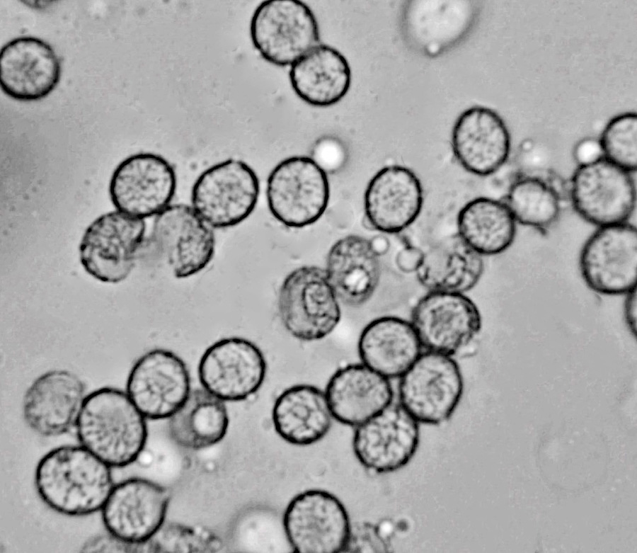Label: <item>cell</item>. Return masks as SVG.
<instances>
[{
    "label": "cell",
    "mask_w": 637,
    "mask_h": 553,
    "mask_svg": "<svg viewBox=\"0 0 637 553\" xmlns=\"http://www.w3.org/2000/svg\"><path fill=\"white\" fill-rule=\"evenodd\" d=\"M402 25L410 45L429 57L437 56L462 40L475 18L471 1H410Z\"/></svg>",
    "instance_id": "7402d4cb"
},
{
    "label": "cell",
    "mask_w": 637,
    "mask_h": 553,
    "mask_svg": "<svg viewBox=\"0 0 637 553\" xmlns=\"http://www.w3.org/2000/svg\"><path fill=\"white\" fill-rule=\"evenodd\" d=\"M423 252L415 246H406L396 255L397 267L404 273H415L423 259Z\"/></svg>",
    "instance_id": "8d00e7d4"
},
{
    "label": "cell",
    "mask_w": 637,
    "mask_h": 553,
    "mask_svg": "<svg viewBox=\"0 0 637 553\" xmlns=\"http://www.w3.org/2000/svg\"><path fill=\"white\" fill-rule=\"evenodd\" d=\"M86 397L85 384L75 373L66 370L46 372L25 392L24 420L40 435H61L75 430Z\"/></svg>",
    "instance_id": "d6986e66"
},
{
    "label": "cell",
    "mask_w": 637,
    "mask_h": 553,
    "mask_svg": "<svg viewBox=\"0 0 637 553\" xmlns=\"http://www.w3.org/2000/svg\"><path fill=\"white\" fill-rule=\"evenodd\" d=\"M137 549V545L125 542L109 534L88 540L82 547L84 552H125Z\"/></svg>",
    "instance_id": "d590c367"
},
{
    "label": "cell",
    "mask_w": 637,
    "mask_h": 553,
    "mask_svg": "<svg viewBox=\"0 0 637 553\" xmlns=\"http://www.w3.org/2000/svg\"><path fill=\"white\" fill-rule=\"evenodd\" d=\"M333 418L325 392L308 384L283 391L272 411L277 433L286 442L299 446L321 440L330 431Z\"/></svg>",
    "instance_id": "83f0119b"
},
{
    "label": "cell",
    "mask_w": 637,
    "mask_h": 553,
    "mask_svg": "<svg viewBox=\"0 0 637 553\" xmlns=\"http://www.w3.org/2000/svg\"><path fill=\"white\" fill-rule=\"evenodd\" d=\"M510 135L503 118L493 109L473 106L457 118L452 131L454 154L471 173L485 176L507 161Z\"/></svg>",
    "instance_id": "44dd1931"
},
{
    "label": "cell",
    "mask_w": 637,
    "mask_h": 553,
    "mask_svg": "<svg viewBox=\"0 0 637 553\" xmlns=\"http://www.w3.org/2000/svg\"><path fill=\"white\" fill-rule=\"evenodd\" d=\"M229 416L224 401L205 389L191 390L169 418L168 431L178 445L192 450L212 446L225 436Z\"/></svg>",
    "instance_id": "f546056e"
},
{
    "label": "cell",
    "mask_w": 637,
    "mask_h": 553,
    "mask_svg": "<svg viewBox=\"0 0 637 553\" xmlns=\"http://www.w3.org/2000/svg\"><path fill=\"white\" fill-rule=\"evenodd\" d=\"M266 195L272 216L294 228L310 225L324 213L330 197L326 172L311 158L292 156L270 172Z\"/></svg>",
    "instance_id": "52a82bcc"
},
{
    "label": "cell",
    "mask_w": 637,
    "mask_h": 553,
    "mask_svg": "<svg viewBox=\"0 0 637 553\" xmlns=\"http://www.w3.org/2000/svg\"><path fill=\"white\" fill-rule=\"evenodd\" d=\"M340 300L325 270L316 266L295 269L284 280L278 295L279 314L295 338L315 341L328 336L341 318Z\"/></svg>",
    "instance_id": "3957f363"
},
{
    "label": "cell",
    "mask_w": 637,
    "mask_h": 553,
    "mask_svg": "<svg viewBox=\"0 0 637 553\" xmlns=\"http://www.w3.org/2000/svg\"><path fill=\"white\" fill-rule=\"evenodd\" d=\"M369 241L372 249L378 256L386 253L389 249V239L384 236H376Z\"/></svg>",
    "instance_id": "ab89813d"
},
{
    "label": "cell",
    "mask_w": 637,
    "mask_h": 553,
    "mask_svg": "<svg viewBox=\"0 0 637 553\" xmlns=\"http://www.w3.org/2000/svg\"><path fill=\"white\" fill-rule=\"evenodd\" d=\"M570 197L578 214L599 227L625 223L636 203L631 173L604 156L579 165L570 183Z\"/></svg>",
    "instance_id": "8fae6325"
},
{
    "label": "cell",
    "mask_w": 637,
    "mask_h": 553,
    "mask_svg": "<svg viewBox=\"0 0 637 553\" xmlns=\"http://www.w3.org/2000/svg\"><path fill=\"white\" fill-rule=\"evenodd\" d=\"M483 270L482 256L457 234L423 252L415 273L419 283L430 291L464 294L478 283Z\"/></svg>",
    "instance_id": "f1b7e54d"
},
{
    "label": "cell",
    "mask_w": 637,
    "mask_h": 553,
    "mask_svg": "<svg viewBox=\"0 0 637 553\" xmlns=\"http://www.w3.org/2000/svg\"><path fill=\"white\" fill-rule=\"evenodd\" d=\"M168 491L152 481L134 477L114 485L101 509L109 534L132 545L152 538L164 524Z\"/></svg>",
    "instance_id": "2e32d148"
},
{
    "label": "cell",
    "mask_w": 637,
    "mask_h": 553,
    "mask_svg": "<svg viewBox=\"0 0 637 553\" xmlns=\"http://www.w3.org/2000/svg\"><path fill=\"white\" fill-rule=\"evenodd\" d=\"M463 391L454 358L427 350L400 377L399 404L418 423L438 425L453 414Z\"/></svg>",
    "instance_id": "5b68a950"
},
{
    "label": "cell",
    "mask_w": 637,
    "mask_h": 553,
    "mask_svg": "<svg viewBox=\"0 0 637 553\" xmlns=\"http://www.w3.org/2000/svg\"><path fill=\"white\" fill-rule=\"evenodd\" d=\"M411 323L427 350L454 357L477 339L482 318L464 294L430 291L414 306Z\"/></svg>",
    "instance_id": "4fadbf2b"
},
{
    "label": "cell",
    "mask_w": 637,
    "mask_h": 553,
    "mask_svg": "<svg viewBox=\"0 0 637 553\" xmlns=\"http://www.w3.org/2000/svg\"><path fill=\"white\" fill-rule=\"evenodd\" d=\"M61 77V64L52 46L33 36H21L0 51V84L3 92L21 101L48 96Z\"/></svg>",
    "instance_id": "ffe728a7"
},
{
    "label": "cell",
    "mask_w": 637,
    "mask_h": 553,
    "mask_svg": "<svg viewBox=\"0 0 637 553\" xmlns=\"http://www.w3.org/2000/svg\"><path fill=\"white\" fill-rule=\"evenodd\" d=\"M326 273L339 300L350 306L367 302L379 284V256L369 240L349 235L339 239L328 251Z\"/></svg>",
    "instance_id": "484cf974"
},
{
    "label": "cell",
    "mask_w": 637,
    "mask_h": 553,
    "mask_svg": "<svg viewBox=\"0 0 637 553\" xmlns=\"http://www.w3.org/2000/svg\"><path fill=\"white\" fill-rule=\"evenodd\" d=\"M411 321L384 317L369 323L358 341L362 364L387 379L400 378L422 353Z\"/></svg>",
    "instance_id": "d4e9b609"
},
{
    "label": "cell",
    "mask_w": 637,
    "mask_h": 553,
    "mask_svg": "<svg viewBox=\"0 0 637 553\" xmlns=\"http://www.w3.org/2000/svg\"><path fill=\"white\" fill-rule=\"evenodd\" d=\"M324 392L333 417L356 427L391 404L394 399L389 380L364 364L338 370Z\"/></svg>",
    "instance_id": "cb8c5ba5"
},
{
    "label": "cell",
    "mask_w": 637,
    "mask_h": 553,
    "mask_svg": "<svg viewBox=\"0 0 637 553\" xmlns=\"http://www.w3.org/2000/svg\"><path fill=\"white\" fill-rule=\"evenodd\" d=\"M579 265L595 292L621 295L636 288V228L626 222L599 227L585 243Z\"/></svg>",
    "instance_id": "7c38bea8"
},
{
    "label": "cell",
    "mask_w": 637,
    "mask_h": 553,
    "mask_svg": "<svg viewBox=\"0 0 637 553\" xmlns=\"http://www.w3.org/2000/svg\"><path fill=\"white\" fill-rule=\"evenodd\" d=\"M291 86L306 103L327 107L339 102L351 84L347 59L335 48L317 45L291 65Z\"/></svg>",
    "instance_id": "4316f807"
},
{
    "label": "cell",
    "mask_w": 637,
    "mask_h": 553,
    "mask_svg": "<svg viewBox=\"0 0 637 553\" xmlns=\"http://www.w3.org/2000/svg\"><path fill=\"white\" fill-rule=\"evenodd\" d=\"M419 438V423L399 404L392 403L357 427L352 448L366 469L388 473L409 462L416 452Z\"/></svg>",
    "instance_id": "ac0fdd59"
},
{
    "label": "cell",
    "mask_w": 637,
    "mask_h": 553,
    "mask_svg": "<svg viewBox=\"0 0 637 553\" xmlns=\"http://www.w3.org/2000/svg\"><path fill=\"white\" fill-rule=\"evenodd\" d=\"M152 238L177 278L201 272L214 254L212 227L185 204L170 205L156 216Z\"/></svg>",
    "instance_id": "e0dca14e"
},
{
    "label": "cell",
    "mask_w": 637,
    "mask_h": 553,
    "mask_svg": "<svg viewBox=\"0 0 637 553\" xmlns=\"http://www.w3.org/2000/svg\"><path fill=\"white\" fill-rule=\"evenodd\" d=\"M423 204L421 183L409 169L391 165L379 170L365 193V212L371 227L398 233L413 224Z\"/></svg>",
    "instance_id": "603a6c76"
},
{
    "label": "cell",
    "mask_w": 637,
    "mask_h": 553,
    "mask_svg": "<svg viewBox=\"0 0 637 553\" xmlns=\"http://www.w3.org/2000/svg\"><path fill=\"white\" fill-rule=\"evenodd\" d=\"M197 370L203 389L224 401H238L249 399L260 388L267 363L255 343L243 338L229 337L205 350Z\"/></svg>",
    "instance_id": "9a60e30c"
},
{
    "label": "cell",
    "mask_w": 637,
    "mask_h": 553,
    "mask_svg": "<svg viewBox=\"0 0 637 553\" xmlns=\"http://www.w3.org/2000/svg\"><path fill=\"white\" fill-rule=\"evenodd\" d=\"M177 188L176 171L161 155L137 153L122 160L109 184L111 202L117 211L144 219L171 205Z\"/></svg>",
    "instance_id": "30bf717a"
},
{
    "label": "cell",
    "mask_w": 637,
    "mask_h": 553,
    "mask_svg": "<svg viewBox=\"0 0 637 553\" xmlns=\"http://www.w3.org/2000/svg\"><path fill=\"white\" fill-rule=\"evenodd\" d=\"M191 392L184 361L172 351L156 348L142 355L127 377L126 393L146 418H169Z\"/></svg>",
    "instance_id": "5bb4252c"
},
{
    "label": "cell",
    "mask_w": 637,
    "mask_h": 553,
    "mask_svg": "<svg viewBox=\"0 0 637 553\" xmlns=\"http://www.w3.org/2000/svg\"><path fill=\"white\" fill-rule=\"evenodd\" d=\"M283 528L297 553H338L348 549L352 527L348 511L333 494L310 489L287 505Z\"/></svg>",
    "instance_id": "ba28073f"
},
{
    "label": "cell",
    "mask_w": 637,
    "mask_h": 553,
    "mask_svg": "<svg viewBox=\"0 0 637 553\" xmlns=\"http://www.w3.org/2000/svg\"><path fill=\"white\" fill-rule=\"evenodd\" d=\"M311 156V159L326 172H333L345 163L347 151L339 139L327 136L316 141Z\"/></svg>",
    "instance_id": "e575fe53"
},
{
    "label": "cell",
    "mask_w": 637,
    "mask_h": 553,
    "mask_svg": "<svg viewBox=\"0 0 637 553\" xmlns=\"http://www.w3.org/2000/svg\"><path fill=\"white\" fill-rule=\"evenodd\" d=\"M516 222L532 227H546L558 217L561 205L556 190L545 181L526 177L510 188L505 203Z\"/></svg>",
    "instance_id": "1f68e13d"
},
{
    "label": "cell",
    "mask_w": 637,
    "mask_h": 553,
    "mask_svg": "<svg viewBox=\"0 0 637 553\" xmlns=\"http://www.w3.org/2000/svg\"><path fill=\"white\" fill-rule=\"evenodd\" d=\"M602 155L599 141L593 139L581 141L575 150V157L580 165L593 162L602 157Z\"/></svg>",
    "instance_id": "74e56055"
},
{
    "label": "cell",
    "mask_w": 637,
    "mask_h": 553,
    "mask_svg": "<svg viewBox=\"0 0 637 553\" xmlns=\"http://www.w3.org/2000/svg\"><path fill=\"white\" fill-rule=\"evenodd\" d=\"M146 223L120 211L96 218L86 229L79 247L85 271L105 283H118L133 270L144 239Z\"/></svg>",
    "instance_id": "9c48e42d"
},
{
    "label": "cell",
    "mask_w": 637,
    "mask_h": 553,
    "mask_svg": "<svg viewBox=\"0 0 637 553\" xmlns=\"http://www.w3.org/2000/svg\"><path fill=\"white\" fill-rule=\"evenodd\" d=\"M252 43L267 62L293 64L320 40L311 8L299 0H266L255 9L250 23Z\"/></svg>",
    "instance_id": "277c9868"
},
{
    "label": "cell",
    "mask_w": 637,
    "mask_h": 553,
    "mask_svg": "<svg viewBox=\"0 0 637 553\" xmlns=\"http://www.w3.org/2000/svg\"><path fill=\"white\" fill-rule=\"evenodd\" d=\"M75 432L81 446L117 468L136 462L148 438L146 418L126 392L109 387L86 395Z\"/></svg>",
    "instance_id": "7a4b0ae2"
},
{
    "label": "cell",
    "mask_w": 637,
    "mask_h": 553,
    "mask_svg": "<svg viewBox=\"0 0 637 553\" xmlns=\"http://www.w3.org/2000/svg\"><path fill=\"white\" fill-rule=\"evenodd\" d=\"M626 295L624 306L625 321L633 336H636V288Z\"/></svg>",
    "instance_id": "f35d334b"
},
{
    "label": "cell",
    "mask_w": 637,
    "mask_h": 553,
    "mask_svg": "<svg viewBox=\"0 0 637 553\" xmlns=\"http://www.w3.org/2000/svg\"><path fill=\"white\" fill-rule=\"evenodd\" d=\"M220 540L210 531L177 523L163 525L156 535L144 543L149 552H212L221 548Z\"/></svg>",
    "instance_id": "836d02e7"
},
{
    "label": "cell",
    "mask_w": 637,
    "mask_h": 553,
    "mask_svg": "<svg viewBox=\"0 0 637 553\" xmlns=\"http://www.w3.org/2000/svg\"><path fill=\"white\" fill-rule=\"evenodd\" d=\"M604 158L631 173L637 169V114L626 113L613 118L599 141Z\"/></svg>",
    "instance_id": "d6a6232c"
},
{
    "label": "cell",
    "mask_w": 637,
    "mask_h": 553,
    "mask_svg": "<svg viewBox=\"0 0 637 553\" xmlns=\"http://www.w3.org/2000/svg\"><path fill=\"white\" fill-rule=\"evenodd\" d=\"M35 485L48 507L68 516L101 511L114 486L111 467L81 445H62L42 456Z\"/></svg>",
    "instance_id": "6da1fadb"
},
{
    "label": "cell",
    "mask_w": 637,
    "mask_h": 553,
    "mask_svg": "<svg viewBox=\"0 0 637 553\" xmlns=\"http://www.w3.org/2000/svg\"><path fill=\"white\" fill-rule=\"evenodd\" d=\"M516 222L505 203L477 198L460 210L457 217L458 235L481 256L496 255L512 244Z\"/></svg>",
    "instance_id": "4dcf8cb0"
},
{
    "label": "cell",
    "mask_w": 637,
    "mask_h": 553,
    "mask_svg": "<svg viewBox=\"0 0 637 553\" xmlns=\"http://www.w3.org/2000/svg\"><path fill=\"white\" fill-rule=\"evenodd\" d=\"M260 192L258 178L244 161L229 159L203 171L191 190V205L212 228H229L254 210Z\"/></svg>",
    "instance_id": "8992f818"
},
{
    "label": "cell",
    "mask_w": 637,
    "mask_h": 553,
    "mask_svg": "<svg viewBox=\"0 0 637 553\" xmlns=\"http://www.w3.org/2000/svg\"><path fill=\"white\" fill-rule=\"evenodd\" d=\"M154 461V455L153 454L148 451L143 450L139 455H138L136 462L142 467H149Z\"/></svg>",
    "instance_id": "60d3db41"
}]
</instances>
